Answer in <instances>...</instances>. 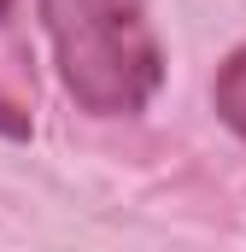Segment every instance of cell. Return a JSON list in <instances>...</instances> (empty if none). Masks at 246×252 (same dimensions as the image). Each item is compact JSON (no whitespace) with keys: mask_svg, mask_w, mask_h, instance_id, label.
Returning <instances> with one entry per match:
<instances>
[{"mask_svg":"<svg viewBox=\"0 0 246 252\" xmlns=\"http://www.w3.org/2000/svg\"><path fill=\"white\" fill-rule=\"evenodd\" d=\"M211 112L229 135L246 141V47H235L229 59L217 64V82H211Z\"/></svg>","mask_w":246,"mask_h":252,"instance_id":"7a4b0ae2","label":"cell"},{"mask_svg":"<svg viewBox=\"0 0 246 252\" xmlns=\"http://www.w3.org/2000/svg\"><path fill=\"white\" fill-rule=\"evenodd\" d=\"M0 135H6V141H30V135H35L30 112H24V106L6 94V88H0Z\"/></svg>","mask_w":246,"mask_h":252,"instance_id":"3957f363","label":"cell"},{"mask_svg":"<svg viewBox=\"0 0 246 252\" xmlns=\"http://www.w3.org/2000/svg\"><path fill=\"white\" fill-rule=\"evenodd\" d=\"M12 6H18V0H0V18H12Z\"/></svg>","mask_w":246,"mask_h":252,"instance_id":"277c9868","label":"cell"},{"mask_svg":"<svg viewBox=\"0 0 246 252\" xmlns=\"http://www.w3.org/2000/svg\"><path fill=\"white\" fill-rule=\"evenodd\" d=\"M53 70L88 118H141L164 82L147 0H35Z\"/></svg>","mask_w":246,"mask_h":252,"instance_id":"6da1fadb","label":"cell"}]
</instances>
